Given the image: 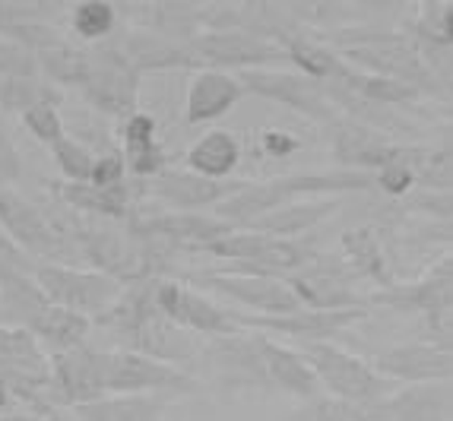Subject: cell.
<instances>
[{
	"label": "cell",
	"instance_id": "obj_1",
	"mask_svg": "<svg viewBox=\"0 0 453 421\" xmlns=\"http://www.w3.org/2000/svg\"><path fill=\"white\" fill-rule=\"evenodd\" d=\"M314 38L324 42L340 60H346L349 67L371 76H384V80H393V83L412 86L425 98L441 96L447 102V92H450L447 80H441L425 64L418 48L412 45V38L406 32L371 29V26H340L336 32H320Z\"/></svg>",
	"mask_w": 453,
	"mask_h": 421
},
{
	"label": "cell",
	"instance_id": "obj_2",
	"mask_svg": "<svg viewBox=\"0 0 453 421\" xmlns=\"http://www.w3.org/2000/svg\"><path fill=\"white\" fill-rule=\"evenodd\" d=\"M358 190H374V178L365 172H295L280 174L270 180H248L234 196L212 210V216L228 222V226H244L250 218L264 216L270 210H280L295 200H320V196H342L358 194Z\"/></svg>",
	"mask_w": 453,
	"mask_h": 421
},
{
	"label": "cell",
	"instance_id": "obj_3",
	"mask_svg": "<svg viewBox=\"0 0 453 421\" xmlns=\"http://www.w3.org/2000/svg\"><path fill=\"white\" fill-rule=\"evenodd\" d=\"M368 308H387L396 314L416 317L428 342L450 348L453 333V260L450 250L441 254L422 276L393 282L378 292H368Z\"/></svg>",
	"mask_w": 453,
	"mask_h": 421
},
{
	"label": "cell",
	"instance_id": "obj_4",
	"mask_svg": "<svg viewBox=\"0 0 453 421\" xmlns=\"http://www.w3.org/2000/svg\"><path fill=\"white\" fill-rule=\"evenodd\" d=\"M196 254L216 256L222 266L219 272H254V276H292L318 256V248L308 238H273V234L242 232L234 228L232 234L210 241Z\"/></svg>",
	"mask_w": 453,
	"mask_h": 421
},
{
	"label": "cell",
	"instance_id": "obj_5",
	"mask_svg": "<svg viewBox=\"0 0 453 421\" xmlns=\"http://www.w3.org/2000/svg\"><path fill=\"white\" fill-rule=\"evenodd\" d=\"M0 228L32 264L76 266V254L64 234L61 216L35 206L16 188H0Z\"/></svg>",
	"mask_w": 453,
	"mask_h": 421
},
{
	"label": "cell",
	"instance_id": "obj_6",
	"mask_svg": "<svg viewBox=\"0 0 453 421\" xmlns=\"http://www.w3.org/2000/svg\"><path fill=\"white\" fill-rule=\"evenodd\" d=\"M76 89L83 92L96 111L108 118L124 120L136 111V98H140V73L130 67V60L118 48L114 38L102 45H86L83 70L76 80Z\"/></svg>",
	"mask_w": 453,
	"mask_h": 421
},
{
	"label": "cell",
	"instance_id": "obj_7",
	"mask_svg": "<svg viewBox=\"0 0 453 421\" xmlns=\"http://www.w3.org/2000/svg\"><path fill=\"white\" fill-rule=\"evenodd\" d=\"M298 355L314 371L318 387H324L333 399H346L356 406H374L378 399H384L393 390L390 380H384L371 368L368 358H358L336 342H304Z\"/></svg>",
	"mask_w": 453,
	"mask_h": 421
},
{
	"label": "cell",
	"instance_id": "obj_8",
	"mask_svg": "<svg viewBox=\"0 0 453 421\" xmlns=\"http://www.w3.org/2000/svg\"><path fill=\"white\" fill-rule=\"evenodd\" d=\"M38 292L45 295L48 304L70 314H80L86 320H96L111 308L118 295L124 292L121 282H114L105 272H96L89 266L70 264H35L32 270Z\"/></svg>",
	"mask_w": 453,
	"mask_h": 421
},
{
	"label": "cell",
	"instance_id": "obj_9",
	"mask_svg": "<svg viewBox=\"0 0 453 421\" xmlns=\"http://www.w3.org/2000/svg\"><path fill=\"white\" fill-rule=\"evenodd\" d=\"M102 390L105 396H162V393H196L200 380L174 364H162L130 348H111L102 352Z\"/></svg>",
	"mask_w": 453,
	"mask_h": 421
},
{
	"label": "cell",
	"instance_id": "obj_10",
	"mask_svg": "<svg viewBox=\"0 0 453 421\" xmlns=\"http://www.w3.org/2000/svg\"><path fill=\"white\" fill-rule=\"evenodd\" d=\"M260 342L264 336L250 330L206 339V346H200V355H196V364L206 371V384H216L228 393L270 390Z\"/></svg>",
	"mask_w": 453,
	"mask_h": 421
},
{
	"label": "cell",
	"instance_id": "obj_11",
	"mask_svg": "<svg viewBox=\"0 0 453 421\" xmlns=\"http://www.w3.org/2000/svg\"><path fill=\"white\" fill-rule=\"evenodd\" d=\"M190 70H222V73H242V70H264L288 64L286 51L266 38L250 32H200L188 45Z\"/></svg>",
	"mask_w": 453,
	"mask_h": 421
},
{
	"label": "cell",
	"instance_id": "obj_12",
	"mask_svg": "<svg viewBox=\"0 0 453 421\" xmlns=\"http://www.w3.org/2000/svg\"><path fill=\"white\" fill-rule=\"evenodd\" d=\"M156 308L174 326H181L184 333H190L196 339H216V336L242 333L232 308H222V304L210 301L203 292L190 288L181 279H172V276L156 279Z\"/></svg>",
	"mask_w": 453,
	"mask_h": 421
},
{
	"label": "cell",
	"instance_id": "obj_13",
	"mask_svg": "<svg viewBox=\"0 0 453 421\" xmlns=\"http://www.w3.org/2000/svg\"><path fill=\"white\" fill-rule=\"evenodd\" d=\"M234 80L242 83L244 96H260L266 102L286 105L288 111H298L304 118L318 120V124H330L336 118V108L330 105L324 86L318 80H311V76L298 73V70H242V73H234Z\"/></svg>",
	"mask_w": 453,
	"mask_h": 421
},
{
	"label": "cell",
	"instance_id": "obj_14",
	"mask_svg": "<svg viewBox=\"0 0 453 421\" xmlns=\"http://www.w3.org/2000/svg\"><path fill=\"white\" fill-rule=\"evenodd\" d=\"M288 286L298 295L302 308L311 310H352V308H368V292L358 288L356 276L342 264L340 256L318 254L304 270L292 272Z\"/></svg>",
	"mask_w": 453,
	"mask_h": 421
},
{
	"label": "cell",
	"instance_id": "obj_15",
	"mask_svg": "<svg viewBox=\"0 0 453 421\" xmlns=\"http://www.w3.org/2000/svg\"><path fill=\"white\" fill-rule=\"evenodd\" d=\"M190 282L210 288V292L222 295V298H228V301H234V304H244V308H250L248 314L276 317V314L302 310V301H298V295L292 292L288 279H282V276L206 270V272H194V276L188 279V286Z\"/></svg>",
	"mask_w": 453,
	"mask_h": 421
},
{
	"label": "cell",
	"instance_id": "obj_16",
	"mask_svg": "<svg viewBox=\"0 0 453 421\" xmlns=\"http://www.w3.org/2000/svg\"><path fill=\"white\" fill-rule=\"evenodd\" d=\"M371 310L368 308H352V310H292V314H276V317H260V314H244L234 310V320L242 330L264 333V336H288L298 342H333L356 324H362Z\"/></svg>",
	"mask_w": 453,
	"mask_h": 421
},
{
	"label": "cell",
	"instance_id": "obj_17",
	"mask_svg": "<svg viewBox=\"0 0 453 421\" xmlns=\"http://www.w3.org/2000/svg\"><path fill=\"white\" fill-rule=\"evenodd\" d=\"M42 396L48 406L67 409V412L105 396V390H102V348L80 346L70 352L51 355L48 384Z\"/></svg>",
	"mask_w": 453,
	"mask_h": 421
},
{
	"label": "cell",
	"instance_id": "obj_18",
	"mask_svg": "<svg viewBox=\"0 0 453 421\" xmlns=\"http://www.w3.org/2000/svg\"><path fill=\"white\" fill-rule=\"evenodd\" d=\"M51 358L23 326H0V390L13 399H38ZM45 399V396H42Z\"/></svg>",
	"mask_w": 453,
	"mask_h": 421
},
{
	"label": "cell",
	"instance_id": "obj_19",
	"mask_svg": "<svg viewBox=\"0 0 453 421\" xmlns=\"http://www.w3.org/2000/svg\"><path fill=\"white\" fill-rule=\"evenodd\" d=\"M248 180L228 178V180H210L200 178L194 172H178V168H165L152 180H143L140 194L152 196L159 210L172 212H196V210H216L226 203L228 196H234Z\"/></svg>",
	"mask_w": 453,
	"mask_h": 421
},
{
	"label": "cell",
	"instance_id": "obj_20",
	"mask_svg": "<svg viewBox=\"0 0 453 421\" xmlns=\"http://www.w3.org/2000/svg\"><path fill=\"white\" fill-rule=\"evenodd\" d=\"M371 368L393 387L441 384V380H450L453 374V352L438 342H428V339H412V342L378 352L371 358Z\"/></svg>",
	"mask_w": 453,
	"mask_h": 421
},
{
	"label": "cell",
	"instance_id": "obj_21",
	"mask_svg": "<svg viewBox=\"0 0 453 421\" xmlns=\"http://www.w3.org/2000/svg\"><path fill=\"white\" fill-rule=\"evenodd\" d=\"M324 127L326 136H330V152L340 162L342 172L374 174L390 162L396 146H400L393 136L380 134V130L368 127V124H358V120L346 118V114H336Z\"/></svg>",
	"mask_w": 453,
	"mask_h": 421
},
{
	"label": "cell",
	"instance_id": "obj_22",
	"mask_svg": "<svg viewBox=\"0 0 453 421\" xmlns=\"http://www.w3.org/2000/svg\"><path fill=\"white\" fill-rule=\"evenodd\" d=\"M371 421H450L453 390L450 380L441 384H412L390 390L374 406H368Z\"/></svg>",
	"mask_w": 453,
	"mask_h": 421
},
{
	"label": "cell",
	"instance_id": "obj_23",
	"mask_svg": "<svg viewBox=\"0 0 453 421\" xmlns=\"http://www.w3.org/2000/svg\"><path fill=\"white\" fill-rule=\"evenodd\" d=\"M54 200L70 212L92 218H108V222H127L134 210L140 206V188L134 184H114V188H96V184H67L54 180L51 184Z\"/></svg>",
	"mask_w": 453,
	"mask_h": 421
},
{
	"label": "cell",
	"instance_id": "obj_24",
	"mask_svg": "<svg viewBox=\"0 0 453 421\" xmlns=\"http://www.w3.org/2000/svg\"><path fill=\"white\" fill-rule=\"evenodd\" d=\"M242 98H244V89H242V83L234 80V73L196 70L188 83V96H184V124H188V127L212 124V120L226 118Z\"/></svg>",
	"mask_w": 453,
	"mask_h": 421
},
{
	"label": "cell",
	"instance_id": "obj_25",
	"mask_svg": "<svg viewBox=\"0 0 453 421\" xmlns=\"http://www.w3.org/2000/svg\"><path fill=\"white\" fill-rule=\"evenodd\" d=\"M121 156L127 174H134L136 180H152L159 172L168 168V152L159 140V124L156 118L136 108L134 114L121 120Z\"/></svg>",
	"mask_w": 453,
	"mask_h": 421
},
{
	"label": "cell",
	"instance_id": "obj_26",
	"mask_svg": "<svg viewBox=\"0 0 453 421\" xmlns=\"http://www.w3.org/2000/svg\"><path fill=\"white\" fill-rule=\"evenodd\" d=\"M450 16H453V4L450 0H425L416 4V13L409 19V32L412 45L418 48L422 60L428 64L441 80H447V70H450Z\"/></svg>",
	"mask_w": 453,
	"mask_h": 421
},
{
	"label": "cell",
	"instance_id": "obj_27",
	"mask_svg": "<svg viewBox=\"0 0 453 421\" xmlns=\"http://www.w3.org/2000/svg\"><path fill=\"white\" fill-rule=\"evenodd\" d=\"M340 260L352 270V276H356L358 282H371L374 292L396 282V276H393V270H390V260H387L384 234H378L371 226L342 232Z\"/></svg>",
	"mask_w": 453,
	"mask_h": 421
},
{
	"label": "cell",
	"instance_id": "obj_28",
	"mask_svg": "<svg viewBox=\"0 0 453 421\" xmlns=\"http://www.w3.org/2000/svg\"><path fill=\"white\" fill-rule=\"evenodd\" d=\"M340 210V196H320V200H295L280 210H270L264 216L250 218L244 226H238L242 232H257V234H273V238H304V232H311L314 226H320L324 218H330Z\"/></svg>",
	"mask_w": 453,
	"mask_h": 421
},
{
	"label": "cell",
	"instance_id": "obj_29",
	"mask_svg": "<svg viewBox=\"0 0 453 421\" xmlns=\"http://www.w3.org/2000/svg\"><path fill=\"white\" fill-rule=\"evenodd\" d=\"M264 336V333H260ZM264 348V364L266 377H270V390L288 393V396L298 399H314L318 396V377L308 368V361L298 355V348H288L282 342H276L273 336H264L260 342Z\"/></svg>",
	"mask_w": 453,
	"mask_h": 421
},
{
	"label": "cell",
	"instance_id": "obj_30",
	"mask_svg": "<svg viewBox=\"0 0 453 421\" xmlns=\"http://www.w3.org/2000/svg\"><path fill=\"white\" fill-rule=\"evenodd\" d=\"M114 42H118L124 57L130 60V67L140 76L159 73V70H190L184 45L152 35V32H146V29H130V32H124V35H114Z\"/></svg>",
	"mask_w": 453,
	"mask_h": 421
},
{
	"label": "cell",
	"instance_id": "obj_31",
	"mask_svg": "<svg viewBox=\"0 0 453 421\" xmlns=\"http://www.w3.org/2000/svg\"><path fill=\"white\" fill-rule=\"evenodd\" d=\"M242 162V143L232 130H210L188 149V172L210 180H228Z\"/></svg>",
	"mask_w": 453,
	"mask_h": 421
},
{
	"label": "cell",
	"instance_id": "obj_32",
	"mask_svg": "<svg viewBox=\"0 0 453 421\" xmlns=\"http://www.w3.org/2000/svg\"><path fill=\"white\" fill-rule=\"evenodd\" d=\"M92 330V320L80 314H70V310H61L48 304L42 314L35 317L29 324V333L35 336V342L51 355H61V352H70V348H80L86 346V336Z\"/></svg>",
	"mask_w": 453,
	"mask_h": 421
},
{
	"label": "cell",
	"instance_id": "obj_33",
	"mask_svg": "<svg viewBox=\"0 0 453 421\" xmlns=\"http://www.w3.org/2000/svg\"><path fill=\"white\" fill-rule=\"evenodd\" d=\"M165 412L162 396H102L70 409L73 421H165Z\"/></svg>",
	"mask_w": 453,
	"mask_h": 421
},
{
	"label": "cell",
	"instance_id": "obj_34",
	"mask_svg": "<svg viewBox=\"0 0 453 421\" xmlns=\"http://www.w3.org/2000/svg\"><path fill=\"white\" fill-rule=\"evenodd\" d=\"M67 23L70 32L83 45H102V42L118 35L121 10H118V4H108V0H80V4H70Z\"/></svg>",
	"mask_w": 453,
	"mask_h": 421
},
{
	"label": "cell",
	"instance_id": "obj_35",
	"mask_svg": "<svg viewBox=\"0 0 453 421\" xmlns=\"http://www.w3.org/2000/svg\"><path fill=\"white\" fill-rule=\"evenodd\" d=\"M282 421H371L368 406H356L346 399L314 396L304 399V406L292 409Z\"/></svg>",
	"mask_w": 453,
	"mask_h": 421
},
{
	"label": "cell",
	"instance_id": "obj_36",
	"mask_svg": "<svg viewBox=\"0 0 453 421\" xmlns=\"http://www.w3.org/2000/svg\"><path fill=\"white\" fill-rule=\"evenodd\" d=\"M92 156H96V152H92L89 146L80 143V140H73V136H67V134H64L58 143H51L54 165H58V172H61V178L67 180V184H86V180H89Z\"/></svg>",
	"mask_w": 453,
	"mask_h": 421
},
{
	"label": "cell",
	"instance_id": "obj_37",
	"mask_svg": "<svg viewBox=\"0 0 453 421\" xmlns=\"http://www.w3.org/2000/svg\"><path fill=\"white\" fill-rule=\"evenodd\" d=\"M58 105L61 102H42V105H32L26 114H19L26 124V130H29L32 136H35L38 143H58L67 130H64V120H61V111H58Z\"/></svg>",
	"mask_w": 453,
	"mask_h": 421
},
{
	"label": "cell",
	"instance_id": "obj_38",
	"mask_svg": "<svg viewBox=\"0 0 453 421\" xmlns=\"http://www.w3.org/2000/svg\"><path fill=\"white\" fill-rule=\"evenodd\" d=\"M450 190H422L416 188L412 194L403 200V210L406 216H425L428 222H441V226H450Z\"/></svg>",
	"mask_w": 453,
	"mask_h": 421
},
{
	"label": "cell",
	"instance_id": "obj_39",
	"mask_svg": "<svg viewBox=\"0 0 453 421\" xmlns=\"http://www.w3.org/2000/svg\"><path fill=\"white\" fill-rule=\"evenodd\" d=\"M32 76L42 73H38V64L29 48L0 35V80H32Z\"/></svg>",
	"mask_w": 453,
	"mask_h": 421
},
{
	"label": "cell",
	"instance_id": "obj_40",
	"mask_svg": "<svg viewBox=\"0 0 453 421\" xmlns=\"http://www.w3.org/2000/svg\"><path fill=\"white\" fill-rule=\"evenodd\" d=\"M124 180H127V165H124V156L118 146H108V149L92 156V172H89V180H86V184L114 188V184H124Z\"/></svg>",
	"mask_w": 453,
	"mask_h": 421
},
{
	"label": "cell",
	"instance_id": "obj_41",
	"mask_svg": "<svg viewBox=\"0 0 453 421\" xmlns=\"http://www.w3.org/2000/svg\"><path fill=\"white\" fill-rule=\"evenodd\" d=\"M0 421H64L58 409L48 406L45 399H13L7 396L0 406Z\"/></svg>",
	"mask_w": 453,
	"mask_h": 421
},
{
	"label": "cell",
	"instance_id": "obj_42",
	"mask_svg": "<svg viewBox=\"0 0 453 421\" xmlns=\"http://www.w3.org/2000/svg\"><path fill=\"white\" fill-rule=\"evenodd\" d=\"M19 174H23V162H19V152L10 136L7 118L0 114V188H13Z\"/></svg>",
	"mask_w": 453,
	"mask_h": 421
},
{
	"label": "cell",
	"instance_id": "obj_43",
	"mask_svg": "<svg viewBox=\"0 0 453 421\" xmlns=\"http://www.w3.org/2000/svg\"><path fill=\"white\" fill-rule=\"evenodd\" d=\"M295 149H298V140L282 134V130H264L257 140V152L266 158H286V156H292Z\"/></svg>",
	"mask_w": 453,
	"mask_h": 421
}]
</instances>
